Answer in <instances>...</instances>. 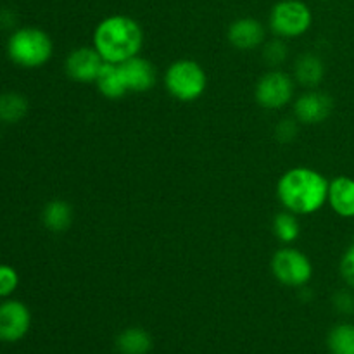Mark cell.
<instances>
[{
	"instance_id": "6da1fadb",
	"label": "cell",
	"mask_w": 354,
	"mask_h": 354,
	"mask_svg": "<svg viewBox=\"0 0 354 354\" xmlns=\"http://www.w3.org/2000/svg\"><path fill=\"white\" fill-rule=\"evenodd\" d=\"M328 185L330 182L320 171L297 166L280 176L277 182V197L286 211L306 216L327 204Z\"/></svg>"
},
{
	"instance_id": "7a4b0ae2",
	"label": "cell",
	"mask_w": 354,
	"mask_h": 354,
	"mask_svg": "<svg viewBox=\"0 0 354 354\" xmlns=\"http://www.w3.org/2000/svg\"><path fill=\"white\" fill-rule=\"evenodd\" d=\"M93 48L104 62L121 64L140 54L144 45V31L140 24L124 14H113L100 21L93 30Z\"/></svg>"
},
{
	"instance_id": "3957f363",
	"label": "cell",
	"mask_w": 354,
	"mask_h": 354,
	"mask_svg": "<svg viewBox=\"0 0 354 354\" xmlns=\"http://www.w3.org/2000/svg\"><path fill=\"white\" fill-rule=\"evenodd\" d=\"M52 54H54V41L40 28H17L7 40V55L19 68H41L50 61Z\"/></svg>"
},
{
	"instance_id": "277c9868",
	"label": "cell",
	"mask_w": 354,
	"mask_h": 354,
	"mask_svg": "<svg viewBox=\"0 0 354 354\" xmlns=\"http://www.w3.org/2000/svg\"><path fill=\"white\" fill-rule=\"evenodd\" d=\"M165 86L173 99L180 102H194L206 92L207 75L194 59H178L166 69Z\"/></svg>"
},
{
	"instance_id": "5b68a950",
	"label": "cell",
	"mask_w": 354,
	"mask_h": 354,
	"mask_svg": "<svg viewBox=\"0 0 354 354\" xmlns=\"http://www.w3.org/2000/svg\"><path fill=\"white\" fill-rule=\"evenodd\" d=\"M270 30L279 38H299L313 24V12L303 0H280L270 10Z\"/></svg>"
},
{
	"instance_id": "8992f818",
	"label": "cell",
	"mask_w": 354,
	"mask_h": 354,
	"mask_svg": "<svg viewBox=\"0 0 354 354\" xmlns=\"http://www.w3.org/2000/svg\"><path fill=\"white\" fill-rule=\"evenodd\" d=\"M273 277L282 286L301 289L306 287L313 279V263L296 248H282L273 254L270 263Z\"/></svg>"
},
{
	"instance_id": "52a82bcc",
	"label": "cell",
	"mask_w": 354,
	"mask_h": 354,
	"mask_svg": "<svg viewBox=\"0 0 354 354\" xmlns=\"http://www.w3.org/2000/svg\"><path fill=\"white\" fill-rule=\"evenodd\" d=\"M294 97V82L286 71L272 69L258 80L254 99L263 109L279 111L289 106Z\"/></svg>"
},
{
	"instance_id": "ba28073f",
	"label": "cell",
	"mask_w": 354,
	"mask_h": 354,
	"mask_svg": "<svg viewBox=\"0 0 354 354\" xmlns=\"http://www.w3.org/2000/svg\"><path fill=\"white\" fill-rule=\"evenodd\" d=\"M31 313L21 301L7 299L0 304V341L17 342L30 332Z\"/></svg>"
},
{
	"instance_id": "9c48e42d",
	"label": "cell",
	"mask_w": 354,
	"mask_h": 354,
	"mask_svg": "<svg viewBox=\"0 0 354 354\" xmlns=\"http://www.w3.org/2000/svg\"><path fill=\"white\" fill-rule=\"evenodd\" d=\"M106 64L99 52L92 47H76L64 61L66 75L78 83H95L100 69Z\"/></svg>"
},
{
	"instance_id": "30bf717a",
	"label": "cell",
	"mask_w": 354,
	"mask_h": 354,
	"mask_svg": "<svg viewBox=\"0 0 354 354\" xmlns=\"http://www.w3.org/2000/svg\"><path fill=\"white\" fill-rule=\"evenodd\" d=\"M334 109V102L325 92L303 93L294 102V118L301 124H320L327 120Z\"/></svg>"
},
{
	"instance_id": "8fae6325",
	"label": "cell",
	"mask_w": 354,
	"mask_h": 354,
	"mask_svg": "<svg viewBox=\"0 0 354 354\" xmlns=\"http://www.w3.org/2000/svg\"><path fill=\"white\" fill-rule=\"evenodd\" d=\"M120 68L121 73H123L124 85H127L128 92L144 93L149 92L156 85L158 75H156L154 66L147 59L140 57V55H135V57L121 62Z\"/></svg>"
},
{
	"instance_id": "7c38bea8",
	"label": "cell",
	"mask_w": 354,
	"mask_h": 354,
	"mask_svg": "<svg viewBox=\"0 0 354 354\" xmlns=\"http://www.w3.org/2000/svg\"><path fill=\"white\" fill-rule=\"evenodd\" d=\"M227 38L239 50H254L265 44V26L254 17H241L228 26Z\"/></svg>"
},
{
	"instance_id": "4fadbf2b",
	"label": "cell",
	"mask_w": 354,
	"mask_h": 354,
	"mask_svg": "<svg viewBox=\"0 0 354 354\" xmlns=\"http://www.w3.org/2000/svg\"><path fill=\"white\" fill-rule=\"evenodd\" d=\"M327 204L337 216L354 218V178L341 175L330 180Z\"/></svg>"
},
{
	"instance_id": "5bb4252c",
	"label": "cell",
	"mask_w": 354,
	"mask_h": 354,
	"mask_svg": "<svg viewBox=\"0 0 354 354\" xmlns=\"http://www.w3.org/2000/svg\"><path fill=\"white\" fill-rule=\"evenodd\" d=\"M325 76V64L322 61L320 55L311 54H301L297 57L296 64H294V80L299 85L306 86V88H315L322 83Z\"/></svg>"
},
{
	"instance_id": "9a60e30c",
	"label": "cell",
	"mask_w": 354,
	"mask_h": 354,
	"mask_svg": "<svg viewBox=\"0 0 354 354\" xmlns=\"http://www.w3.org/2000/svg\"><path fill=\"white\" fill-rule=\"evenodd\" d=\"M95 85L99 88V92L109 100L123 99L128 93L120 64H109V62H106L102 66V69H100L99 76H97Z\"/></svg>"
},
{
	"instance_id": "2e32d148",
	"label": "cell",
	"mask_w": 354,
	"mask_h": 354,
	"mask_svg": "<svg viewBox=\"0 0 354 354\" xmlns=\"http://www.w3.org/2000/svg\"><path fill=\"white\" fill-rule=\"evenodd\" d=\"M41 221L45 228H48L54 234H62L71 227L73 221V207L68 201L54 199L45 204L41 211Z\"/></svg>"
},
{
	"instance_id": "e0dca14e",
	"label": "cell",
	"mask_w": 354,
	"mask_h": 354,
	"mask_svg": "<svg viewBox=\"0 0 354 354\" xmlns=\"http://www.w3.org/2000/svg\"><path fill=\"white\" fill-rule=\"evenodd\" d=\"M116 349L120 354H149L152 337L145 328L128 327L116 337Z\"/></svg>"
},
{
	"instance_id": "ac0fdd59",
	"label": "cell",
	"mask_w": 354,
	"mask_h": 354,
	"mask_svg": "<svg viewBox=\"0 0 354 354\" xmlns=\"http://www.w3.org/2000/svg\"><path fill=\"white\" fill-rule=\"evenodd\" d=\"M28 113V100L17 92L0 93V121L7 124L19 123Z\"/></svg>"
},
{
	"instance_id": "d6986e66",
	"label": "cell",
	"mask_w": 354,
	"mask_h": 354,
	"mask_svg": "<svg viewBox=\"0 0 354 354\" xmlns=\"http://www.w3.org/2000/svg\"><path fill=\"white\" fill-rule=\"evenodd\" d=\"M273 235L279 239L282 244H292L301 235V223L297 220V214L283 209L282 213L273 218Z\"/></svg>"
},
{
	"instance_id": "ffe728a7",
	"label": "cell",
	"mask_w": 354,
	"mask_h": 354,
	"mask_svg": "<svg viewBox=\"0 0 354 354\" xmlns=\"http://www.w3.org/2000/svg\"><path fill=\"white\" fill-rule=\"evenodd\" d=\"M327 348L330 354H354V325L337 324L327 335Z\"/></svg>"
},
{
	"instance_id": "44dd1931",
	"label": "cell",
	"mask_w": 354,
	"mask_h": 354,
	"mask_svg": "<svg viewBox=\"0 0 354 354\" xmlns=\"http://www.w3.org/2000/svg\"><path fill=\"white\" fill-rule=\"evenodd\" d=\"M287 57H289V48H287L283 38H273V40L266 41L265 47H263V59L272 68L277 69L279 66H282L287 61Z\"/></svg>"
},
{
	"instance_id": "7402d4cb",
	"label": "cell",
	"mask_w": 354,
	"mask_h": 354,
	"mask_svg": "<svg viewBox=\"0 0 354 354\" xmlns=\"http://www.w3.org/2000/svg\"><path fill=\"white\" fill-rule=\"evenodd\" d=\"M19 286V275L9 265H0V297H9Z\"/></svg>"
},
{
	"instance_id": "603a6c76",
	"label": "cell",
	"mask_w": 354,
	"mask_h": 354,
	"mask_svg": "<svg viewBox=\"0 0 354 354\" xmlns=\"http://www.w3.org/2000/svg\"><path fill=\"white\" fill-rule=\"evenodd\" d=\"M339 273H341L346 286L354 289V242L346 249L341 261H339Z\"/></svg>"
},
{
	"instance_id": "cb8c5ba5",
	"label": "cell",
	"mask_w": 354,
	"mask_h": 354,
	"mask_svg": "<svg viewBox=\"0 0 354 354\" xmlns=\"http://www.w3.org/2000/svg\"><path fill=\"white\" fill-rule=\"evenodd\" d=\"M332 304H334L337 313L351 317V315H354V292L348 289L339 290V292H335L334 297H332Z\"/></svg>"
},
{
	"instance_id": "d4e9b609",
	"label": "cell",
	"mask_w": 354,
	"mask_h": 354,
	"mask_svg": "<svg viewBox=\"0 0 354 354\" xmlns=\"http://www.w3.org/2000/svg\"><path fill=\"white\" fill-rule=\"evenodd\" d=\"M297 123L299 121L294 118V120H282L279 124L275 127V137L277 140L283 142V144H287V142H292L294 138L297 137V131H299V127H297Z\"/></svg>"
}]
</instances>
